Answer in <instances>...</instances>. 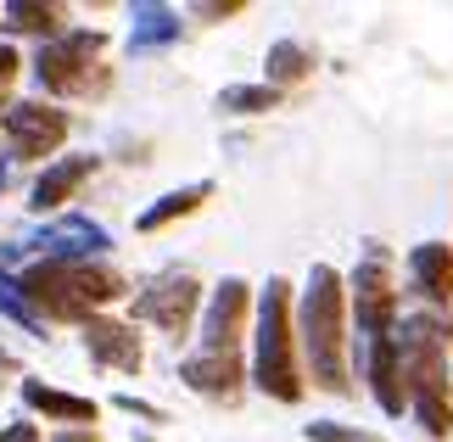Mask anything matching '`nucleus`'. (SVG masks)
Listing matches in <instances>:
<instances>
[{
	"label": "nucleus",
	"instance_id": "nucleus-1",
	"mask_svg": "<svg viewBox=\"0 0 453 442\" xmlns=\"http://www.w3.org/2000/svg\"><path fill=\"white\" fill-rule=\"evenodd\" d=\"M442 342L448 330L431 314H414L403 325V342H397V369H403V386L414 392V415L431 437L453 431V403H448V369H442Z\"/></svg>",
	"mask_w": 453,
	"mask_h": 442
},
{
	"label": "nucleus",
	"instance_id": "nucleus-2",
	"mask_svg": "<svg viewBox=\"0 0 453 442\" xmlns=\"http://www.w3.org/2000/svg\"><path fill=\"white\" fill-rule=\"evenodd\" d=\"M124 291V280L112 269H96V263H62V258H45L23 275V297L34 303V314H50V320H84L90 308L112 303Z\"/></svg>",
	"mask_w": 453,
	"mask_h": 442
},
{
	"label": "nucleus",
	"instance_id": "nucleus-3",
	"mask_svg": "<svg viewBox=\"0 0 453 442\" xmlns=\"http://www.w3.org/2000/svg\"><path fill=\"white\" fill-rule=\"evenodd\" d=\"M342 280L330 263H319L308 280V297H303V353H308V369L325 392H347V336H342Z\"/></svg>",
	"mask_w": 453,
	"mask_h": 442
},
{
	"label": "nucleus",
	"instance_id": "nucleus-4",
	"mask_svg": "<svg viewBox=\"0 0 453 442\" xmlns=\"http://www.w3.org/2000/svg\"><path fill=\"white\" fill-rule=\"evenodd\" d=\"M257 386L280 403L303 398V376H297V347H291V286L269 280L264 308H257V364H252Z\"/></svg>",
	"mask_w": 453,
	"mask_h": 442
},
{
	"label": "nucleus",
	"instance_id": "nucleus-5",
	"mask_svg": "<svg viewBox=\"0 0 453 442\" xmlns=\"http://www.w3.org/2000/svg\"><path fill=\"white\" fill-rule=\"evenodd\" d=\"M101 50V34H67V40L45 45L40 62H34V74H40L45 90H62V96H79L90 90V62Z\"/></svg>",
	"mask_w": 453,
	"mask_h": 442
},
{
	"label": "nucleus",
	"instance_id": "nucleus-6",
	"mask_svg": "<svg viewBox=\"0 0 453 442\" xmlns=\"http://www.w3.org/2000/svg\"><path fill=\"white\" fill-rule=\"evenodd\" d=\"M196 303H202V286L190 275H163V280H151V286L134 297V314L151 320L157 330H168V336H185Z\"/></svg>",
	"mask_w": 453,
	"mask_h": 442
},
{
	"label": "nucleus",
	"instance_id": "nucleus-7",
	"mask_svg": "<svg viewBox=\"0 0 453 442\" xmlns=\"http://www.w3.org/2000/svg\"><path fill=\"white\" fill-rule=\"evenodd\" d=\"M353 308H358V325L370 336H387L397 297H392V275H387V252H380V246H370V258H364L358 275H353Z\"/></svg>",
	"mask_w": 453,
	"mask_h": 442
},
{
	"label": "nucleus",
	"instance_id": "nucleus-8",
	"mask_svg": "<svg viewBox=\"0 0 453 442\" xmlns=\"http://www.w3.org/2000/svg\"><path fill=\"white\" fill-rule=\"evenodd\" d=\"M0 123H6L12 146L23 151V157H45V151H57V146H62V135H67V118H62L57 107H40V101H17V107L0 112Z\"/></svg>",
	"mask_w": 453,
	"mask_h": 442
},
{
	"label": "nucleus",
	"instance_id": "nucleus-9",
	"mask_svg": "<svg viewBox=\"0 0 453 442\" xmlns=\"http://www.w3.org/2000/svg\"><path fill=\"white\" fill-rule=\"evenodd\" d=\"M241 325H247V286L241 280H224L207 303V325H202V353H235Z\"/></svg>",
	"mask_w": 453,
	"mask_h": 442
},
{
	"label": "nucleus",
	"instance_id": "nucleus-10",
	"mask_svg": "<svg viewBox=\"0 0 453 442\" xmlns=\"http://www.w3.org/2000/svg\"><path fill=\"white\" fill-rule=\"evenodd\" d=\"M180 376H185V386H196L207 398H235L241 392V353H196Z\"/></svg>",
	"mask_w": 453,
	"mask_h": 442
},
{
	"label": "nucleus",
	"instance_id": "nucleus-11",
	"mask_svg": "<svg viewBox=\"0 0 453 442\" xmlns=\"http://www.w3.org/2000/svg\"><path fill=\"white\" fill-rule=\"evenodd\" d=\"M84 347L112 369H141V336L129 325H118V320H90L84 325Z\"/></svg>",
	"mask_w": 453,
	"mask_h": 442
},
{
	"label": "nucleus",
	"instance_id": "nucleus-12",
	"mask_svg": "<svg viewBox=\"0 0 453 442\" xmlns=\"http://www.w3.org/2000/svg\"><path fill=\"white\" fill-rule=\"evenodd\" d=\"M409 269H414V291H420L426 303H448V297H453V252H448L442 241L414 246Z\"/></svg>",
	"mask_w": 453,
	"mask_h": 442
},
{
	"label": "nucleus",
	"instance_id": "nucleus-13",
	"mask_svg": "<svg viewBox=\"0 0 453 442\" xmlns=\"http://www.w3.org/2000/svg\"><path fill=\"white\" fill-rule=\"evenodd\" d=\"M40 246H45L50 258H62V263H84L90 252H101V246H107V229L90 224V219H67V224H57V229H45Z\"/></svg>",
	"mask_w": 453,
	"mask_h": 442
},
{
	"label": "nucleus",
	"instance_id": "nucleus-14",
	"mask_svg": "<svg viewBox=\"0 0 453 442\" xmlns=\"http://www.w3.org/2000/svg\"><path fill=\"white\" fill-rule=\"evenodd\" d=\"M370 381L387 415H403V369H397V336H375L370 342Z\"/></svg>",
	"mask_w": 453,
	"mask_h": 442
},
{
	"label": "nucleus",
	"instance_id": "nucleus-15",
	"mask_svg": "<svg viewBox=\"0 0 453 442\" xmlns=\"http://www.w3.org/2000/svg\"><path fill=\"white\" fill-rule=\"evenodd\" d=\"M90 168H96V157H62V163H50L45 174H40V185H34V207H62L73 190L90 180Z\"/></svg>",
	"mask_w": 453,
	"mask_h": 442
},
{
	"label": "nucleus",
	"instance_id": "nucleus-16",
	"mask_svg": "<svg viewBox=\"0 0 453 442\" xmlns=\"http://www.w3.org/2000/svg\"><path fill=\"white\" fill-rule=\"evenodd\" d=\"M23 403L40 409L50 420H73V426H96V403L90 398H73V392H57L45 381H23Z\"/></svg>",
	"mask_w": 453,
	"mask_h": 442
},
{
	"label": "nucleus",
	"instance_id": "nucleus-17",
	"mask_svg": "<svg viewBox=\"0 0 453 442\" xmlns=\"http://www.w3.org/2000/svg\"><path fill=\"white\" fill-rule=\"evenodd\" d=\"M207 197H213V185H185V190H173V197H163L157 207H146V213H141V229H163V224H173V219L196 213Z\"/></svg>",
	"mask_w": 453,
	"mask_h": 442
},
{
	"label": "nucleus",
	"instance_id": "nucleus-18",
	"mask_svg": "<svg viewBox=\"0 0 453 442\" xmlns=\"http://www.w3.org/2000/svg\"><path fill=\"white\" fill-rule=\"evenodd\" d=\"M6 28H17V34H57L62 12L40 6V0H12V6H6Z\"/></svg>",
	"mask_w": 453,
	"mask_h": 442
},
{
	"label": "nucleus",
	"instance_id": "nucleus-19",
	"mask_svg": "<svg viewBox=\"0 0 453 442\" xmlns=\"http://www.w3.org/2000/svg\"><path fill=\"white\" fill-rule=\"evenodd\" d=\"M308 67H313V57H308L303 45H291V40L269 50V84H274V90H280V84H297V79H308Z\"/></svg>",
	"mask_w": 453,
	"mask_h": 442
},
{
	"label": "nucleus",
	"instance_id": "nucleus-20",
	"mask_svg": "<svg viewBox=\"0 0 453 442\" xmlns=\"http://www.w3.org/2000/svg\"><path fill=\"white\" fill-rule=\"evenodd\" d=\"M134 17H141V28H134V50H146V45H168L173 34H180V17H173L168 6H141Z\"/></svg>",
	"mask_w": 453,
	"mask_h": 442
},
{
	"label": "nucleus",
	"instance_id": "nucleus-21",
	"mask_svg": "<svg viewBox=\"0 0 453 442\" xmlns=\"http://www.w3.org/2000/svg\"><path fill=\"white\" fill-rule=\"evenodd\" d=\"M274 101H280V90H274V84H235V90L219 96V107H224V112H269Z\"/></svg>",
	"mask_w": 453,
	"mask_h": 442
},
{
	"label": "nucleus",
	"instance_id": "nucleus-22",
	"mask_svg": "<svg viewBox=\"0 0 453 442\" xmlns=\"http://www.w3.org/2000/svg\"><path fill=\"white\" fill-rule=\"evenodd\" d=\"M0 314H12V320H23V325H34V330L45 325L40 314H34V303L23 297V286H17V280H6V275H0Z\"/></svg>",
	"mask_w": 453,
	"mask_h": 442
},
{
	"label": "nucleus",
	"instance_id": "nucleus-23",
	"mask_svg": "<svg viewBox=\"0 0 453 442\" xmlns=\"http://www.w3.org/2000/svg\"><path fill=\"white\" fill-rule=\"evenodd\" d=\"M308 437H313V442H375L370 431H342V426H330V420H313Z\"/></svg>",
	"mask_w": 453,
	"mask_h": 442
},
{
	"label": "nucleus",
	"instance_id": "nucleus-24",
	"mask_svg": "<svg viewBox=\"0 0 453 442\" xmlns=\"http://www.w3.org/2000/svg\"><path fill=\"white\" fill-rule=\"evenodd\" d=\"M12 74H17V50L0 45V84H12Z\"/></svg>",
	"mask_w": 453,
	"mask_h": 442
},
{
	"label": "nucleus",
	"instance_id": "nucleus-25",
	"mask_svg": "<svg viewBox=\"0 0 453 442\" xmlns=\"http://www.w3.org/2000/svg\"><path fill=\"white\" fill-rule=\"evenodd\" d=\"M0 442H40V431H34V426H12V431H0Z\"/></svg>",
	"mask_w": 453,
	"mask_h": 442
},
{
	"label": "nucleus",
	"instance_id": "nucleus-26",
	"mask_svg": "<svg viewBox=\"0 0 453 442\" xmlns=\"http://www.w3.org/2000/svg\"><path fill=\"white\" fill-rule=\"evenodd\" d=\"M6 369H12V359H6V353H0V376H6Z\"/></svg>",
	"mask_w": 453,
	"mask_h": 442
},
{
	"label": "nucleus",
	"instance_id": "nucleus-27",
	"mask_svg": "<svg viewBox=\"0 0 453 442\" xmlns=\"http://www.w3.org/2000/svg\"><path fill=\"white\" fill-rule=\"evenodd\" d=\"M0 185H6V168H0Z\"/></svg>",
	"mask_w": 453,
	"mask_h": 442
},
{
	"label": "nucleus",
	"instance_id": "nucleus-28",
	"mask_svg": "<svg viewBox=\"0 0 453 442\" xmlns=\"http://www.w3.org/2000/svg\"><path fill=\"white\" fill-rule=\"evenodd\" d=\"M0 263H6V252H0Z\"/></svg>",
	"mask_w": 453,
	"mask_h": 442
}]
</instances>
